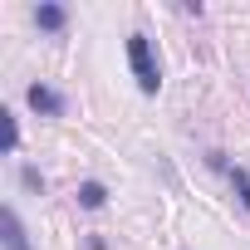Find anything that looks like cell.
Wrapping results in <instances>:
<instances>
[{
  "label": "cell",
  "instance_id": "5b68a950",
  "mask_svg": "<svg viewBox=\"0 0 250 250\" xmlns=\"http://www.w3.org/2000/svg\"><path fill=\"white\" fill-rule=\"evenodd\" d=\"M74 201H79L83 211H103V201H108V187H103V182H79Z\"/></svg>",
  "mask_w": 250,
  "mask_h": 250
},
{
  "label": "cell",
  "instance_id": "9c48e42d",
  "mask_svg": "<svg viewBox=\"0 0 250 250\" xmlns=\"http://www.w3.org/2000/svg\"><path fill=\"white\" fill-rule=\"evenodd\" d=\"M83 250H108V240H103V235H88V240H83Z\"/></svg>",
  "mask_w": 250,
  "mask_h": 250
},
{
  "label": "cell",
  "instance_id": "8992f818",
  "mask_svg": "<svg viewBox=\"0 0 250 250\" xmlns=\"http://www.w3.org/2000/svg\"><path fill=\"white\" fill-rule=\"evenodd\" d=\"M226 177H230V191H235V201H240V206L250 211V172H245V167H230V162H226Z\"/></svg>",
  "mask_w": 250,
  "mask_h": 250
},
{
  "label": "cell",
  "instance_id": "52a82bcc",
  "mask_svg": "<svg viewBox=\"0 0 250 250\" xmlns=\"http://www.w3.org/2000/svg\"><path fill=\"white\" fill-rule=\"evenodd\" d=\"M0 123H5V152H15L20 147V118L10 108H0Z\"/></svg>",
  "mask_w": 250,
  "mask_h": 250
},
{
  "label": "cell",
  "instance_id": "7a4b0ae2",
  "mask_svg": "<svg viewBox=\"0 0 250 250\" xmlns=\"http://www.w3.org/2000/svg\"><path fill=\"white\" fill-rule=\"evenodd\" d=\"M25 103H30L40 118H64V108H69V103H64V93H59V88H49V83H30V88H25Z\"/></svg>",
  "mask_w": 250,
  "mask_h": 250
},
{
  "label": "cell",
  "instance_id": "ba28073f",
  "mask_svg": "<svg viewBox=\"0 0 250 250\" xmlns=\"http://www.w3.org/2000/svg\"><path fill=\"white\" fill-rule=\"evenodd\" d=\"M20 182H25V191H44V177H40V167H20Z\"/></svg>",
  "mask_w": 250,
  "mask_h": 250
},
{
  "label": "cell",
  "instance_id": "3957f363",
  "mask_svg": "<svg viewBox=\"0 0 250 250\" xmlns=\"http://www.w3.org/2000/svg\"><path fill=\"white\" fill-rule=\"evenodd\" d=\"M0 240H5V250H35L30 245V230H25V221H20V211L15 206H5V216H0Z\"/></svg>",
  "mask_w": 250,
  "mask_h": 250
},
{
  "label": "cell",
  "instance_id": "277c9868",
  "mask_svg": "<svg viewBox=\"0 0 250 250\" xmlns=\"http://www.w3.org/2000/svg\"><path fill=\"white\" fill-rule=\"evenodd\" d=\"M35 25H40L44 35H64V30H69V10H64V5H35Z\"/></svg>",
  "mask_w": 250,
  "mask_h": 250
},
{
  "label": "cell",
  "instance_id": "6da1fadb",
  "mask_svg": "<svg viewBox=\"0 0 250 250\" xmlns=\"http://www.w3.org/2000/svg\"><path fill=\"white\" fill-rule=\"evenodd\" d=\"M128 69H133V79H138V88H143L147 98L162 88V64H157L147 35H128Z\"/></svg>",
  "mask_w": 250,
  "mask_h": 250
}]
</instances>
